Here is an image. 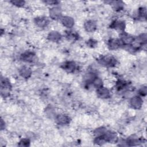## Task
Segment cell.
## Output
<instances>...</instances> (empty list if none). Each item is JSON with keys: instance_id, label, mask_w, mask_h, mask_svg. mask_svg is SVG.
I'll use <instances>...</instances> for the list:
<instances>
[{"instance_id": "14", "label": "cell", "mask_w": 147, "mask_h": 147, "mask_svg": "<svg viewBox=\"0 0 147 147\" xmlns=\"http://www.w3.org/2000/svg\"><path fill=\"white\" fill-rule=\"evenodd\" d=\"M32 74L30 69L27 67H23L20 70V75L24 78H29Z\"/></svg>"}, {"instance_id": "23", "label": "cell", "mask_w": 147, "mask_h": 147, "mask_svg": "<svg viewBox=\"0 0 147 147\" xmlns=\"http://www.w3.org/2000/svg\"><path fill=\"white\" fill-rule=\"evenodd\" d=\"M45 3H49V5H52L53 3H56V1H46Z\"/></svg>"}, {"instance_id": "19", "label": "cell", "mask_w": 147, "mask_h": 147, "mask_svg": "<svg viewBox=\"0 0 147 147\" xmlns=\"http://www.w3.org/2000/svg\"><path fill=\"white\" fill-rule=\"evenodd\" d=\"M29 144H30L29 140L28 139L24 138V139L21 140L20 141V143H19L18 145L21 146H27L29 145Z\"/></svg>"}, {"instance_id": "17", "label": "cell", "mask_w": 147, "mask_h": 147, "mask_svg": "<svg viewBox=\"0 0 147 147\" xmlns=\"http://www.w3.org/2000/svg\"><path fill=\"white\" fill-rule=\"evenodd\" d=\"M106 132V129L105 127H100L99 128H97L94 131V135L96 137H99L102 135H103Z\"/></svg>"}, {"instance_id": "10", "label": "cell", "mask_w": 147, "mask_h": 147, "mask_svg": "<svg viewBox=\"0 0 147 147\" xmlns=\"http://www.w3.org/2000/svg\"><path fill=\"white\" fill-rule=\"evenodd\" d=\"M56 122L61 125H64L69 123V118L66 115L64 114H59L56 117Z\"/></svg>"}, {"instance_id": "4", "label": "cell", "mask_w": 147, "mask_h": 147, "mask_svg": "<svg viewBox=\"0 0 147 147\" xmlns=\"http://www.w3.org/2000/svg\"><path fill=\"white\" fill-rule=\"evenodd\" d=\"M97 95L99 97L101 98H108L110 96V91L106 87L103 86L97 88Z\"/></svg>"}, {"instance_id": "12", "label": "cell", "mask_w": 147, "mask_h": 147, "mask_svg": "<svg viewBox=\"0 0 147 147\" xmlns=\"http://www.w3.org/2000/svg\"><path fill=\"white\" fill-rule=\"evenodd\" d=\"M34 22L38 26L41 27V28H44L48 24L49 21L45 17H37L35 18Z\"/></svg>"}, {"instance_id": "5", "label": "cell", "mask_w": 147, "mask_h": 147, "mask_svg": "<svg viewBox=\"0 0 147 147\" xmlns=\"http://www.w3.org/2000/svg\"><path fill=\"white\" fill-rule=\"evenodd\" d=\"M21 59L25 62H33L35 60V54L32 52H26L21 55Z\"/></svg>"}, {"instance_id": "15", "label": "cell", "mask_w": 147, "mask_h": 147, "mask_svg": "<svg viewBox=\"0 0 147 147\" xmlns=\"http://www.w3.org/2000/svg\"><path fill=\"white\" fill-rule=\"evenodd\" d=\"M111 26L117 30H123L125 28V22L123 21H114L112 25Z\"/></svg>"}, {"instance_id": "7", "label": "cell", "mask_w": 147, "mask_h": 147, "mask_svg": "<svg viewBox=\"0 0 147 147\" xmlns=\"http://www.w3.org/2000/svg\"><path fill=\"white\" fill-rule=\"evenodd\" d=\"M61 21L62 24L67 28H71L74 25V19L69 16H64L61 17Z\"/></svg>"}, {"instance_id": "6", "label": "cell", "mask_w": 147, "mask_h": 147, "mask_svg": "<svg viewBox=\"0 0 147 147\" xmlns=\"http://www.w3.org/2000/svg\"><path fill=\"white\" fill-rule=\"evenodd\" d=\"M61 11L59 7H54L50 9L49 15L50 17L53 20H57L61 18Z\"/></svg>"}, {"instance_id": "2", "label": "cell", "mask_w": 147, "mask_h": 147, "mask_svg": "<svg viewBox=\"0 0 147 147\" xmlns=\"http://www.w3.org/2000/svg\"><path fill=\"white\" fill-rule=\"evenodd\" d=\"M130 106L135 109H139L142 105V100L140 96H134L130 100Z\"/></svg>"}, {"instance_id": "8", "label": "cell", "mask_w": 147, "mask_h": 147, "mask_svg": "<svg viewBox=\"0 0 147 147\" xmlns=\"http://www.w3.org/2000/svg\"><path fill=\"white\" fill-rule=\"evenodd\" d=\"M122 45L120 40L117 38H112L108 42V46L111 50H115L119 48Z\"/></svg>"}, {"instance_id": "11", "label": "cell", "mask_w": 147, "mask_h": 147, "mask_svg": "<svg viewBox=\"0 0 147 147\" xmlns=\"http://www.w3.org/2000/svg\"><path fill=\"white\" fill-rule=\"evenodd\" d=\"M84 27L85 30L88 32H93L96 28V25L94 21L88 20L84 23Z\"/></svg>"}, {"instance_id": "1", "label": "cell", "mask_w": 147, "mask_h": 147, "mask_svg": "<svg viewBox=\"0 0 147 147\" xmlns=\"http://www.w3.org/2000/svg\"><path fill=\"white\" fill-rule=\"evenodd\" d=\"M100 63L105 66L113 67L115 65L117 60L111 56H104L100 59Z\"/></svg>"}, {"instance_id": "21", "label": "cell", "mask_w": 147, "mask_h": 147, "mask_svg": "<svg viewBox=\"0 0 147 147\" xmlns=\"http://www.w3.org/2000/svg\"><path fill=\"white\" fill-rule=\"evenodd\" d=\"M140 95L142 96H146V94H147V88L146 86H143L142 88H141L139 90L138 92Z\"/></svg>"}, {"instance_id": "22", "label": "cell", "mask_w": 147, "mask_h": 147, "mask_svg": "<svg viewBox=\"0 0 147 147\" xmlns=\"http://www.w3.org/2000/svg\"><path fill=\"white\" fill-rule=\"evenodd\" d=\"M13 5L17 6H24L25 2L23 1H13L11 2Z\"/></svg>"}, {"instance_id": "3", "label": "cell", "mask_w": 147, "mask_h": 147, "mask_svg": "<svg viewBox=\"0 0 147 147\" xmlns=\"http://www.w3.org/2000/svg\"><path fill=\"white\" fill-rule=\"evenodd\" d=\"M134 38L132 36L126 34V33H123L121 36V41L122 44V45H125L126 46L130 45L133 44V41H134Z\"/></svg>"}, {"instance_id": "18", "label": "cell", "mask_w": 147, "mask_h": 147, "mask_svg": "<svg viewBox=\"0 0 147 147\" xmlns=\"http://www.w3.org/2000/svg\"><path fill=\"white\" fill-rule=\"evenodd\" d=\"M138 14L142 18H146V10L145 7H140L138 10Z\"/></svg>"}, {"instance_id": "9", "label": "cell", "mask_w": 147, "mask_h": 147, "mask_svg": "<svg viewBox=\"0 0 147 147\" xmlns=\"http://www.w3.org/2000/svg\"><path fill=\"white\" fill-rule=\"evenodd\" d=\"M62 68L68 72H72L76 68V64L72 61H66L62 65Z\"/></svg>"}, {"instance_id": "16", "label": "cell", "mask_w": 147, "mask_h": 147, "mask_svg": "<svg viewBox=\"0 0 147 147\" xmlns=\"http://www.w3.org/2000/svg\"><path fill=\"white\" fill-rule=\"evenodd\" d=\"M91 83H92L94 86H95L97 88L102 87V85H103V82H102V79L100 78H98V77H96V76L94 78V79L92 80Z\"/></svg>"}, {"instance_id": "13", "label": "cell", "mask_w": 147, "mask_h": 147, "mask_svg": "<svg viewBox=\"0 0 147 147\" xmlns=\"http://www.w3.org/2000/svg\"><path fill=\"white\" fill-rule=\"evenodd\" d=\"M48 38L52 41H58L61 38V34L56 31H52L50 32L48 36Z\"/></svg>"}, {"instance_id": "20", "label": "cell", "mask_w": 147, "mask_h": 147, "mask_svg": "<svg viewBox=\"0 0 147 147\" xmlns=\"http://www.w3.org/2000/svg\"><path fill=\"white\" fill-rule=\"evenodd\" d=\"M113 7L114 9H117V10H119L122 7V3L121 2L119 1H115L113 2L112 3Z\"/></svg>"}]
</instances>
